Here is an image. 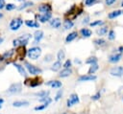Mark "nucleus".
I'll use <instances>...</instances> for the list:
<instances>
[{"label":"nucleus","instance_id":"obj_51","mask_svg":"<svg viewBox=\"0 0 123 114\" xmlns=\"http://www.w3.org/2000/svg\"><path fill=\"white\" fill-rule=\"evenodd\" d=\"M122 13H123V11H122Z\"/></svg>","mask_w":123,"mask_h":114},{"label":"nucleus","instance_id":"obj_22","mask_svg":"<svg viewBox=\"0 0 123 114\" xmlns=\"http://www.w3.org/2000/svg\"><path fill=\"white\" fill-rule=\"evenodd\" d=\"M61 67H62V63H61V61H60V60H57V61L54 62L53 65L51 66V70L54 71V72H56V71H59V70L61 69Z\"/></svg>","mask_w":123,"mask_h":114},{"label":"nucleus","instance_id":"obj_27","mask_svg":"<svg viewBox=\"0 0 123 114\" xmlns=\"http://www.w3.org/2000/svg\"><path fill=\"white\" fill-rule=\"evenodd\" d=\"M107 32H108V28H107V27H102V28L98 29L96 33H97L98 35H104Z\"/></svg>","mask_w":123,"mask_h":114},{"label":"nucleus","instance_id":"obj_44","mask_svg":"<svg viewBox=\"0 0 123 114\" xmlns=\"http://www.w3.org/2000/svg\"><path fill=\"white\" fill-rule=\"evenodd\" d=\"M88 20H89V16H86V18H84L83 24H87L88 23Z\"/></svg>","mask_w":123,"mask_h":114},{"label":"nucleus","instance_id":"obj_30","mask_svg":"<svg viewBox=\"0 0 123 114\" xmlns=\"http://www.w3.org/2000/svg\"><path fill=\"white\" fill-rule=\"evenodd\" d=\"M12 55H13V50H10V51L6 52V53L2 56V58H3V59H4V58H10Z\"/></svg>","mask_w":123,"mask_h":114},{"label":"nucleus","instance_id":"obj_43","mask_svg":"<svg viewBox=\"0 0 123 114\" xmlns=\"http://www.w3.org/2000/svg\"><path fill=\"white\" fill-rule=\"evenodd\" d=\"M5 6H6L5 0H0V10H2L3 8H5Z\"/></svg>","mask_w":123,"mask_h":114},{"label":"nucleus","instance_id":"obj_17","mask_svg":"<svg viewBox=\"0 0 123 114\" xmlns=\"http://www.w3.org/2000/svg\"><path fill=\"white\" fill-rule=\"evenodd\" d=\"M50 25H51V27H53L55 29H58L61 26V20H60V18H54L53 20H51L50 21Z\"/></svg>","mask_w":123,"mask_h":114},{"label":"nucleus","instance_id":"obj_9","mask_svg":"<svg viewBox=\"0 0 123 114\" xmlns=\"http://www.w3.org/2000/svg\"><path fill=\"white\" fill-rule=\"evenodd\" d=\"M96 79H97L96 76L91 75V74H88V75L81 76V77L79 78V81H89V80H95Z\"/></svg>","mask_w":123,"mask_h":114},{"label":"nucleus","instance_id":"obj_12","mask_svg":"<svg viewBox=\"0 0 123 114\" xmlns=\"http://www.w3.org/2000/svg\"><path fill=\"white\" fill-rule=\"evenodd\" d=\"M122 57V55L121 54H114V55H111L110 57H109V61L111 63H116L118 62Z\"/></svg>","mask_w":123,"mask_h":114},{"label":"nucleus","instance_id":"obj_33","mask_svg":"<svg viewBox=\"0 0 123 114\" xmlns=\"http://www.w3.org/2000/svg\"><path fill=\"white\" fill-rule=\"evenodd\" d=\"M86 63H88V64H92V63H95V62H97V58L95 57H90L89 58H87L86 59Z\"/></svg>","mask_w":123,"mask_h":114},{"label":"nucleus","instance_id":"obj_24","mask_svg":"<svg viewBox=\"0 0 123 114\" xmlns=\"http://www.w3.org/2000/svg\"><path fill=\"white\" fill-rule=\"evenodd\" d=\"M73 25H74V23H73L70 19H66V20L64 21V23H63V27H64V29H65V30L71 29V28L73 27Z\"/></svg>","mask_w":123,"mask_h":114},{"label":"nucleus","instance_id":"obj_47","mask_svg":"<svg viewBox=\"0 0 123 114\" xmlns=\"http://www.w3.org/2000/svg\"><path fill=\"white\" fill-rule=\"evenodd\" d=\"M2 16H3V14H2V13H1V12H0V18H1V17H2Z\"/></svg>","mask_w":123,"mask_h":114},{"label":"nucleus","instance_id":"obj_36","mask_svg":"<svg viewBox=\"0 0 123 114\" xmlns=\"http://www.w3.org/2000/svg\"><path fill=\"white\" fill-rule=\"evenodd\" d=\"M114 38H115V34H114V31L111 30V31L109 32V39L112 40V39H114Z\"/></svg>","mask_w":123,"mask_h":114},{"label":"nucleus","instance_id":"obj_11","mask_svg":"<svg viewBox=\"0 0 123 114\" xmlns=\"http://www.w3.org/2000/svg\"><path fill=\"white\" fill-rule=\"evenodd\" d=\"M37 17H38V19H39V21L41 23H44V22L48 21L52 17V13L51 12H45V13H42L41 15H38Z\"/></svg>","mask_w":123,"mask_h":114},{"label":"nucleus","instance_id":"obj_21","mask_svg":"<svg viewBox=\"0 0 123 114\" xmlns=\"http://www.w3.org/2000/svg\"><path fill=\"white\" fill-rule=\"evenodd\" d=\"M17 54H18V58L19 59H22L25 55H26V52H25V49H24V46H19L18 48V51H17Z\"/></svg>","mask_w":123,"mask_h":114},{"label":"nucleus","instance_id":"obj_1","mask_svg":"<svg viewBox=\"0 0 123 114\" xmlns=\"http://www.w3.org/2000/svg\"><path fill=\"white\" fill-rule=\"evenodd\" d=\"M31 35L26 34H23V35H20L18 36L17 38L13 39L12 40V45L14 47H18V46H25L28 44L29 42V39H30Z\"/></svg>","mask_w":123,"mask_h":114},{"label":"nucleus","instance_id":"obj_48","mask_svg":"<svg viewBox=\"0 0 123 114\" xmlns=\"http://www.w3.org/2000/svg\"><path fill=\"white\" fill-rule=\"evenodd\" d=\"M121 6L123 7V0H122V2H121Z\"/></svg>","mask_w":123,"mask_h":114},{"label":"nucleus","instance_id":"obj_19","mask_svg":"<svg viewBox=\"0 0 123 114\" xmlns=\"http://www.w3.org/2000/svg\"><path fill=\"white\" fill-rule=\"evenodd\" d=\"M80 32H81V34H82L84 37H89V36L92 34V32H91L89 29H86V28L82 29Z\"/></svg>","mask_w":123,"mask_h":114},{"label":"nucleus","instance_id":"obj_41","mask_svg":"<svg viewBox=\"0 0 123 114\" xmlns=\"http://www.w3.org/2000/svg\"><path fill=\"white\" fill-rule=\"evenodd\" d=\"M91 99H92L93 101H96V100H99V99H100V93L98 92L97 94H95V95H93V96L91 97Z\"/></svg>","mask_w":123,"mask_h":114},{"label":"nucleus","instance_id":"obj_18","mask_svg":"<svg viewBox=\"0 0 123 114\" xmlns=\"http://www.w3.org/2000/svg\"><path fill=\"white\" fill-rule=\"evenodd\" d=\"M122 13V11H119V10H116V11H111V12H110L109 13V18L110 19H113V18H115V17H117V16H119L120 14Z\"/></svg>","mask_w":123,"mask_h":114},{"label":"nucleus","instance_id":"obj_20","mask_svg":"<svg viewBox=\"0 0 123 114\" xmlns=\"http://www.w3.org/2000/svg\"><path fill=\"white\" fill-rule=\"evenodd\" d=\"M29 103L27 101H15L12 103V105L14 107H20V106H23V105H28Z\"/></svg>","mask_w":123,"mask_h":114},{"label":"nucleus","instance_id":"obj_3","mask_svg":"<svg viewBox=\"0 0 123 114\" xmlns=\"http://www.w3.org/2000/svg\"><path fill=\"white\" fill-rule=\"evenodd\" d=\"M22 24H23V20H22L21 18H19V17L13 18V19L11 21V23H10V29H11L12 31H17V30L21 27Z\"/></svg>","mask_w":123,"mask_h":114},{"label":"nucleus","instance_id":"obj_37","mask_svg":"<svg viewBox=\"0 0 123 114\" xmlns=\"http://www.w3.org/2000/svg\"><path fill=\"white\" fill-rule=\"evenodd\" d=\"M47 106H48V104H46V103H43L42 105H37V106H36V107H35V110H42V109L46 108Z\"/></svg>","mask_w":123,"mask_h":114},{"label":"nucleus","instance_id":"obj_31","mask_svg":"<svg viewBox=\"0 0 123 114\" xmlns=\"http://www.w3.org/2000/svg\"><path fill=\"white\" fill-rule=\"evenodd\" d=\"M5 8H6L7 11H12V10H14L16 7H15L14 4H12V3H9V4H6Z\"/></svg>","mask_w":123,"mask_h":114},{"label":"nucleus","instance_id":"obj_15","mask_svg":"<svg viewBox=\"0 0 123 114\" xmlns=\"http://www.w3.org/2000/svg\"><path fill=\"white\" fill-rule=\"evenodd\" d=\"M46 84L51 86L52 88H60V87H62V82L59 81V80H50Z\"/></svg>","mask_w":123,"mask_h":114},{"label":"nucleus","instance_id":"obj_39","mask_svg":"<svg viewBox=\"0 0 123 114\" xmlns=\"http://www.w3.org/2000/svg\"><path fill=\"white\" fill-rule=\"evenodd\" d=\"M70 66H71V60H70V59H67V60L64 62L63 67H64V68H69Z\"/></svg>","mask_w":123,"mask_h":114},{"label":"nucleus","instance_id":"obj_23","mask_svg":"<svg viewBox=\"0 0 123 114\" xmlns=\"http://www.w3.org/2000/svg\"><path fill=\"white\" fill-rule=\"evenodd\" d=\"M13 65L15 66V68L17 69V71L19 72V74H20L21 76H26V71H25V69L23 68V66H21L20 64H17V63H14Z\"/></svg>","mask_w":123,"mask_h":114},{"label":"nucleus","instance_id":"obj_13","mask_svg":"<svg viewBox=\"0 0 123 114\" xmlns=\"http://www.w3.org/2000/svg\"><path fill=\"white\" fill-rule=\"evenodd\" d=\"M72 74V70L69 69V68H64L63 70H62L59 74V77L60 78H66V77H69L70 75Z\"/></svg>","mask_w":123,"mask_h":114},{"label":"nucleus","instance_id":"obj_10","mask_svg":"<svg viewBox=\"0 0 123 114\" xmlns=\"http://www.w3.org/2000/svg\"><path fill=\"white\" fill-rule=\"evenodd\" d=\"M52 10L51 6L49 4H40L39 7H38V11L42 12V13H45V12H50Z\"/></svg>","mask_w":123,"mask_h":114},{"label":"nucleus","instance_id":"obj_32","mask_svg":"<svg viewBox=\"0 0 123 114\" xmlns=\"http://www.w3.org/2000/svg\"><path fill=\"white\" fill-rule=\"evenodd\" d=\"M103 24H104V22L102 20H96L94 22H91L90 23V26L91 27H95V26H100V25H103Z\"/></svg>","mask_w":123,"mask_h":114},{"label":"nucleus","instance_id":"obj_42","mask_svg":"<svg viewBox=\"0 0 123 114\" xmlns=\"http://www.w3.org/2000/svg\"><path fill=\"white\" fill-rule=\"evenodd\" d=\"M115 1H116V0H105L106 5H108V6H111Z\"/></svg>","mask_w":123,"mask_h":114},{"label":"nucleus","instance_id":"obj_4","mask_svg":"<svg viewBox=\"0 0 123 114\" xmlns=\"http://www.w3.org/2000/svg\"><path fill=\"white\" fill-rule=\"evenodd\" d=\"M25 66H26L27 70L29 71V73L32 74V75H37V74H40V73H41V70H40L39 68L36 67V66L33 65V64H30V63L26 62V63H25Z\"/></svg>","mask_w":123,"mask_h":114},{"label":"nucleus","instance_id":"obj_25","mask_svg":"<svg viewBox=\"0 0 123 114\" xmlns=\"http://www.w3.org/2000/svg\"><path fill=\"white\" fill-rule=\"evenodd\" d=\"M31 6H33V2H30V1H26V2H24L21 6H19L17 9L19 10V11H21V10H24L25 8H27V7H31Z\"/></svg>","mask_w":123,"mask_h":114},{"label":"nucleus","instance_id":"obj_34","mask_svg":"<svg viewBox=\"0 0 123 114\" xmlns=\"http://www.w3.org/2000/svg\"><path fill=\"white\" fill-rule=\"evenodd\" d=\"M94 43L96 45H104L106 43V41L104 39H102V38H98V39H95L94 40Z\"/></svg>","mask_w":123,"mask_h":114},{"label":"nucleus","instance_id":"obj_49","mask_svg":"<svg viewBox=\"0 0 123 114\" xmlns=\"http://www.w3.org/2000/svg\"><path fill=\"white\" fill-rule=\"evenodd\" d=\"M2 59H3V58H2V57L0 56V60H2Z\"/></svg>","mask_w":123,"mask_h":114},{"label":"nucleus","instance_id":"obj_46","mask_svg":"<svg viewBox=\"0 0 123 114\" xmlns=\"http://www.w3.org/2000/svg\"><path fill=\"white\" fill-rule=\"evenodd\" d=\"M2 42H3V38H2V37H0V44H1Z\"/></svg>","mask_w":123,"mask_h":114},{"label":"nucleus","instance_id":"obj_2","mask_svg":"<svg viewBox=\"0 0 123 114\" xmlns=\"http://www.w3.org/2000/svg\"><path fill=\"white\" fill-rule=\"evenodd\" d=\"M28 57H29V58H31V59H37L39 57H40V55H41V49L39 48V47H37V46H35V47H32V48H30L29 50H28Z\"/></svg>","mask_w":123,"mask_h":114},{"label":"nucleus","instance_id":"obj_28","mask_svg":"<svg viewBox=\"0 0 123 114\" xmlns=\"http://www.w3.org/2000/svg\"><path fill=\"white\" fill-rule=\"evenodd\" d=\"M64 57H65V53H64V51L63 50H60L59 52H58V55H57V58H58V60H62L63 58H64Z\"/></svg>","mask_w":123,"mask_h":114},{"label":"nucleus","instance_id":"obj_38","mask_svg":"<svg viewBox=\"0 0 123 114\" xmlns=\"http://www.w3.org/2000/svg\"><path fill=\"white\" fill-rule=\"evenodd\" d=\"M62 90H59V92H58V93H57V95H56L55 101H59V100L62 98Z\"/></svg>","mask_w":123,"mask_h":114},{"label":"nucleus","instance_id":"obj_7","mask_svg":"<svg viewBox=\"0 0 123 114\" xmlns=\"http://www.w3.org/2000/svg\"><path fill=\"white\" fill-rule=\"evenodd\" d=\"M79 103V97H78V95H77V94H72V95L70 96V98L67 100L66 104H67L68 107H70V106H72L73 104H76V103Z\"/></svg>","mask_w":123,"mask_h":114},{"label":"nucleus","instance_id":"obj_26","mask_svg":"<svg viewBox=\"0 0 123 114\" xmlns=\"http://www.w3.org/2000/svg\"><path fill=\"white\" fill-rule=\"evenodd\" d=\"M98 70V64H97V62H95V63H92L91 65H90V68H89V70H88V74H93L95 71H97Z\"/></svg>","mask_w":123,"mask_h":114},{"label":"nucleus","instance_id":"obj_16","mask_svg":"<svg viewBox=\"0 0 123 114\" xmlns=\"http://www.w3.org/2000/svg\"><path fill=\"white\" fill-rule=\"evenodd\" d=\"M25 24L30 28H39V23L35 20H26Z\"/></svg>","mask_w":123,"mask_h":114},{"label":"nucleus","instance_id":"obj_50","mask_svg":"<svg viewBox=\"0 0 123 114\" xmlns=\"http://www.w3.org/2000/svg\"><path fill=\"white\" fill-rule=\"evenodd\" d=\"M1 107H2V104H1V103H0V108H1Z\"/></svg>","mask_w":123,"mask_h":114},{"label":"nucleus","instance_id":"obj_35","mask_svg":"<svg viewBox=\"0 0 123 114\" xmlns=\"http://www.w3.org/2000/svg\"><path fill=\"white\" fill-rule=\"evenodd\" d=\"M48 94H49V92H48V91H41V92H38L37 95L38 97H41V98H43V97H46V96H48Z\"/></svg>","mask_w":123,"mask_h":114},{"label":"nucleus","instance_id":"obj_14","mask_svg":"<svg viewBox=\"0 0 123 114\" xmlns=\"http://www.w3.org/2000/svg\"><path fill=\"white\" fill-rule=\"evenodd\" d=\"M77 35H78V33H77V32H72V33H70V34L65 37V42H66V43H69V42L73 41V40L77 37Z\"/></svg>","mask_w":123,"mask_h":114},{"label":"nucleus","instance_id":"obj_8","mask_svg":"<svg viewBox=\"0 0 123 114\" xmlns=\"http://www.w3.org/2000/svg\"><path fill=\"white\" fill-rule=\"evenodd\" d=\"M42 37H43V32L40 31V30L36 31L35 34H34V38H35L34 44H37V42H39L42 39Z\"/></svg>","mask_w":123,"mask_h":114},{"label":"nucleus","instance_id":"obj_40","mask_svg":"<svg viewBox=\"0 0 123 114\" xmlns=\"http://www.w3.org/2000/svg\"><path fill=\"white\" fill-rule=\"evenodd\" d=\"M95 1H96V0H86V1H85V4H86V6H91Z\"/></svg>","mask_w":123,"mask_h":114},{"label":"nucleus","instance_id":"obj_29","mask_svg":"<svg viewBox=\"0 0 123 114\" xmlns=\"http://www.w3.org/2000/svg\"><path fill=\"white\" fill-rule=\"evenodd\" d=\"M39 102H42V103H46V104H49V103L52 102V99H51L50 97L46 96V97L40 98V99H39Z\"/></svg>","mask_w":123,"mask_h":114},{"label":"nucleus","instance_id":"obj_45","mask_svg":"<svg viewBox=\"0 0 123 114\" xmlns=\"http://www.w3.org/2000/svg\"><path fill=\"white\" fill-rule=\"evenodd\" d=\"M119 51L120 52H123V47H119Z\"/></svg>","mask_w":123,"mask_h":114},{"label":"nucleus","instance_id":"obj_6","mask_svg":"<svg viewBox=\"0 0 123 114\" xmlns=\"http://www.w3.org/2000/svg\"><path fill=\"white\" fill-rule=\"evenodd\" d=\"M111 76H115V77H121L123 76V67L122 66H116L111 68Z\"/></svg>","mask_w":123,"mask_h":114},{"label":"nucleus","instance_id":"obj_5","mask_svg":"<svg viewBox=\"0 0 123 114\" xmlns=\"http://www.w3.org/2000/svg\"><path fill=\"white\" fill-rule=\"evenodd\" d=\"M21 89H22V85H21V83L17 82V83H13V84H12V85L10 86V88L8 89L7 92L14 94V93H18V92H20Z\"/></svg>","mask_w":123,"mask_h":114}]
</instances>
